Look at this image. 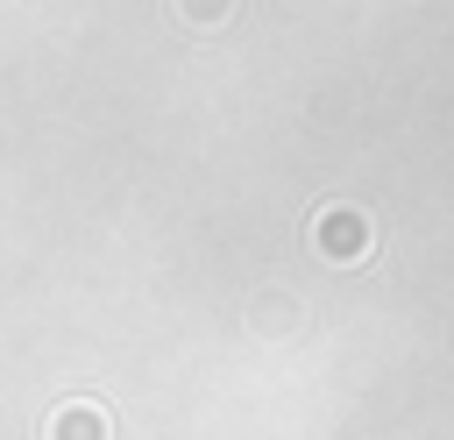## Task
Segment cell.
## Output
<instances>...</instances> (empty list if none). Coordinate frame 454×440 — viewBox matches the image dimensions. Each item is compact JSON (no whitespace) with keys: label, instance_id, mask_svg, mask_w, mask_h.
<instances>
[{"label":"cell","instance_id":"1","mask_svg":"<svg viewBox=\"0 0 454 440\" xmlns=\"http://www.w3.org/2000/svg\"><path fill=\"white\" fill-rule=\"evenodd\" d=\"M319 255H333V263L369 255V220L362 213H319Z\"/></svg>","mask_w":454,"mask_h":440},{"label":"cell","instance_id":"2","mask_svg":"<svg viewBox=\"0 0 454 440\" xmlns=\"http://www.w3.org/2000/svg\"><path fill=\"white\" fill-rule=\"evenodd\" d=\"M43 440H114V426H106V412L99 405H57L50 412V426H43Z\"/></svg>","mask_w":454,"mask_h":440}]
</instances>
